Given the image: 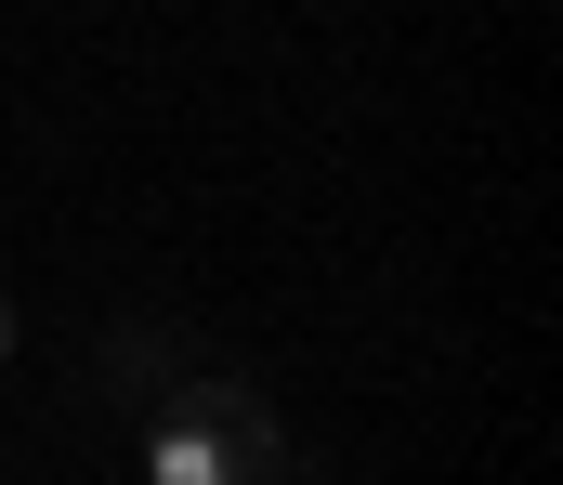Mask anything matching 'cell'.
I'll return each instance as SVG.
<instances>
[{"mask_svg":"<svg viewBox=\"0 0 563 485\" xmlns=\"http://www.w3.org/2000/svg\"><path fill=\"white\" fill-rule=\"evenodd\" d=\"M288 473V433L250 407V394H223V381H170L157 394V433H144V485H276Z\"/></svg>","mask_w":563,"mask_h":485,"instance_id":"cell-1","label":"cell"},{"mask_svg":"<svg viewBox=\"0 0 563 485\" xmlns=\"http://www.w3.org/2000/svg\"><path fill=\"white\" fill-rule=\"evenodd\" d=\"M0 354H13V302H0Z\"/></svg>","mask_w":563,"mask_h":485,"instance_id":"cell-2","label":"cell"}]
</instances>
